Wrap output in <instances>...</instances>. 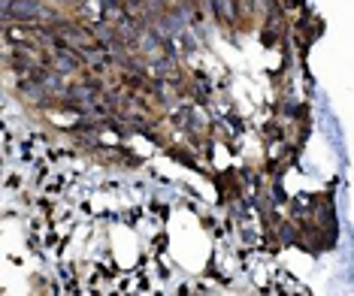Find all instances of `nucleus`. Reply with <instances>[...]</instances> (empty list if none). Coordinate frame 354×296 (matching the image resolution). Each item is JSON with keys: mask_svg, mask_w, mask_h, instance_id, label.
I'll list each match as a JSON object with an SVG mask.
<instances>
[{"mask_svg": "<svg viewBox=\"0 0 354 296\" xmlns=\"http://www.w3.org/2000/svg\"><path fill=\"white\" fill-rule=\"evenodd\" d=\"M67 43L70 49H82V52H94V37L91 34H85V30H79V28H61V39H58V46Z\"/></svg>", "mask_w": 354, "mask_h": 296, "instance_id": "f03ea898", "label": "nucleus"}, {"mask_svg": "<svg viewBox=\"0 0 354 296\" xmlns=\"http://www.w3.org/2000/svg\"><path fill=\"white\" fill-rule=\"evenodd\" d=\"M212 3L215 15H218L221 21H233V15H236V10H233V0H209Z\"/></svg>", "mask_w": 354, "mask_h": 296, "instance_id": "20e7f679", "label": "nucleus"}, {"mask_svg": "<svg viewBox=\"0 0 354 296\" xmlns=\"http://www.w3.org/2000/svg\"><path fill=\"white\" fill-rule=\"evenodd\" d=\"M79 55L76 52H67V49H61L58 55H55V67H58V73L61 76H67V73H76L79 70Z\"/></svg>", "mask_w": 354, "mask_h": 296, "instance_id": "7ed1b4c3", "label": "nucleus"}, {"mask_svg": "<svg viewBox=\"0 0 354 296\" xmlns=\"http://www.w3.org/2000/svg\"><path fill=\"white\" fill-rule=\"evenodd\" d=\"M3 12L10 15V19H15V21H25V25L49 15V10H46L39 0H10V3H3Z\"/></svg>", "mask_w": 354, "mask_h": 296, "instance_id": "f257e3e1", "label": "nucleus"}]
</instances>
